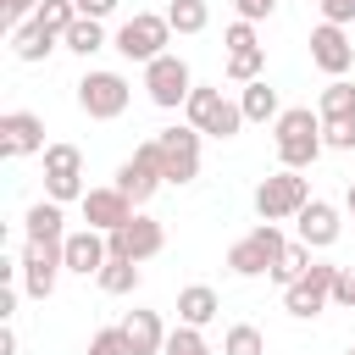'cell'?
<instances>
[{"instance_id":"cell-28","label":"cell","mask_w":355,"mask_h":355,"mask_svg":"<svg viewBox=\"0 0 355 355\" xmlns=\"http://www.w3.org/2000/svg\"><path fill=\"white\" fill-rule=\"evenodd\" d=\"M305 266H311V244H305V239H294V244H288V250H283V255H277V266H272V272H266V277H272V283H283V288H288V283H294V277H300V272H305Z\"/></svg>"},{"instance_id":"cell-39","label":"cell","mask_w":355,"mask_h":355,"mask_svg":"<svg viewBox=\"0 0 355 355\" xmlns=\"http://www.w3.org/2000/svg\"><path fill=\"white\" fill-rule=\"evenodd\" d=\"M0 6H6V17H11V28H17V22H28V17H33V11L44 6V0H0Z\"/></svg>"},{"instance_id":"cell-19","label":"cell","mask_w":355,"mask_h":355,"mask_svg":"<svg viewBox=\"0 0 355 355\" xmlns=\"http://www.w3.org/2000/svg\"><path fill=\"white\" fill-rule=\"evenodd\" d=\"M116 327H122V338H128L133 355H161V349H166V327H161L155 311H128Z\"/></svg>"},{"instance_id":"cell-31","label":"cell","mask_w":355,"mask_h":355,"mask_svg":"<svg viewBox=\"0 0 355 355\" xmlns=\"http://www.w3.org/2000/svg\"><path fill=\"white\" fill-rule=\"evenodd\" d=\"M161 355H211V344H205V333H200V327L178 322V327L166 333V349H161Z\"/></svg>"},{"instance_id":"cell-25","label":"cell","mask_w":355,"mask_h":355,"mask_svg":"<svg viewBox=\"0 0 355 355\" xmlns=\"http://www.w3.org/2000/svg\"><path fill=\"white\" fill-rule=\"evenodd\" d=\"M100 288H105V294H133V288H139V261L111 255V261L100 266Z\"/></svg>"},{"instance_id":"cell-29","label":"cell","mask_w":355,"mask_h":355,"mask_svg":"<svg viewBox=\"0 0 355 355\" xmlns=\"http://www.w3.org/2000/svg\"><path fill=\"white\" fill-rule=\"evenodd\" d=\"M261 67H266V50H261V44H255V50H227V78H233V83H255Z\"/></svg>"},{"instance_id":"cell-23","label":"cell","mask_w":355,"mask_h":355,"mask_svg":"<svg viewBox=\"0 0 355 355\" xmlns=\"http://www.w3.org/2000/svg\"><path fill=\"white\" fill-rule=\"evenodd\" d=\"M22 222H28V239H50V244L67 239V227H61V222H67V216H61V200H50V194H44Z\"/></svg>"},{"instance_id":"cell-5","label":"cell","mask_w":355,"mask_h":355,"mask_svg":"<svg viewBox=\"0 0 355 355\" xmlns=\"http://www.w3.org/2000/svg\"><path fill=\"white\" fill-rule=\"evenodd\" d=\"M166 39H172V22H166V11L155 17V11H133L122 28H116V50L128 55V61H139V67H150L155 55H166Z\"/></svg>"},{"instance_id":"cell-7","label":"cell","mask_w":355,"mask_h":355,"mask_svg":"<svg viewBox=\"0 0 355 355\" xmlns=\"http://www.w3.org/2000/svg\"><path fill=\"white\" fill-rule=\"evenodd\" d=\"M333 277H338V266L311 261V266L283 288V311H288V316H300V322H311L322 305H333Z\"/></svg>"},{"instance_id":"cell-22","label":"cell","mask_w":355,"mask_h":355,"mask_svg":"<svg viewBox=\"0 0 355 355\" xmlns=\"http://www.w3.org/2000/svg\"><path fill=\"white\" fill-rule=\"evenodd\" d=\"M239 111H244V122H277V116H283V111H277V89H272L266 78L244 83V94H239Z\"/></svg>"},{"instance_id":"cell-34","label":"cell","mask_w":355,"mask_h":355,"mask_svg":"<svg viewBox=\"0 0 355 355\" xmlns=\"http://www.w3.org/2000/svg\"><path fill=\"white\" fill-rule=\"evenodd\" d=\"M83 355H133V349H128L122 327H100V333L89 338V349H83Z\"/></svg>"},{"instance_id":"cell-44","label":"cell","mask_w":355,"mask_h":355,"mask_svg":"<svg viewBox=\"0 0 355 355\" xmlns=\"http://www.w3.org/2000/svg\"><path fill=\"white\" fill-rule=\"evenodd\" d=\"M305 6H311V0H305Z\"/></svg>"},{"instance_id":"cell-6","label":"cell","mask_w":355,"mask_h":355,"mask_svg":"<svg viewBox=\"0 0 355 355\" xmlns=\"http://www.w3.org/2000/svg\"><path fill=\"white\" fill-rule=\"evenodd\" d=\"M311 200V183L294 172V166H283V172H272V178H261L255 183V211H261V222H283V216H300V205Z\"/></svg>"},{"instance_id":"cell-30","label":"cell","mask_w":355,"mask_h":355,"mask_svg":"<svg viewBox=\"0 0 355 355\" xmlns=\"http://www.w3.org/2000/svg\"><path fill=\"white\" fill-rule=\"evenodd\" d=\"M222 355H266V338H261V327H250V322L227 327V338H222Z\"/></svg>"},{"instance_id":"cell-45","label":"cell","mask_w":355,"mask_h":355,"mask_svg":"<svg viewBox=\"0 0 355 355\" xmlns=\"http://www.w3.org/2000/svg\"><path fill=\"white\" fill-rule=\"evenodd\" d=\"M349 355H355V349H349Z\"/></svg>"},{"instance_id":"cell-12","label":"cell","mask_w":355,"mask_h":355,"mask_svg":"<svg viewBox=\"0 0 355 355\" xmlns=\"http://www.w3.org/2000/svg\"><path fill=\"white\" fill-rule=\"evenodd\" d=\"M61 266H67V261H61V244L28 239V244H22V294H28V300H50Z\"/></svg>"},{"instance_id":"cell-15","label":"cell","mask_w":355,"mask_h":355,"mask_svg":"<svg viewBox=\"0 0 355 355\" xmlns=\"http://www.w3.org/2000/svg\"><path fill=\"white\" fill-rule=\"evenodd\" d=\"M61 261H67V272H78V277H100V266L111 261V239H105L100 227H78V233L61 239Z\"/></svg>"},{"instance_id":"cell-1","label":"cell","mask_w":355,"mask_h":355,"mask_svg":"<svg viewBox=\"0 0 355 355\" xmlns=\"http://www.w3.org/2000/svg\"><path fill=\"white\" fill-rule=\"evenodd\" d=\"M272 133H277V161L294 166V172L311 166V161L327 150V144H322V111H311V105H288Z\"/></svg>"},{"instance_id":"cell-42","label":"cell","mask_w":355,"mask_h":355,"mask_svg":"<svg viewBox=\"0 0 355 355\" xmlns=\"http://www.w3.org/2000/svg\"><path fill=\"white\" fill-rule=\"evenodd\" d=\"M0 355H17V333H11V322H0Z\"/></svg>"},{"instance_id":"cell-38","label":"cell","mask_w":355,"mask_h":355,"mask_svg":"<svg viewBox=\"0 0 355 355\" xmlns=\"http://www.w3.org/2000/svg\"><path fill=\"white\" fill-rule=\"evenodd\" d=\"M233 6H239V17H244V22H261V17H272V11H277V0H233Z\"/></svg>"},{"instance_id":"cell-35","label":"cell","mask_w":355,"mask_h":355,"mask_svg":"<svg viewBox=\"0 0 355 355\" xmlns=\"http://www.w3.org/2000/svg\"><path fill=\"white\" fill-rule=\"evenodd\" d=\"M222 44H227V50H255V44H261V39H255V22H244V17H239V22H227Z\"/></svg>"},{"instance_id":"cell-3","label":"cell","mask_w":355,"mask_h":355,"mask_svg":"<svg viewBox=\"0 0 355 355\" xmlns=\"http://www.w3.org/2000/svg\"><path fill=\"white\" fill-rule=\"evenodd\" d=\"M183 116H189L200 133H211V139H233V133L244 128V111H239L222 89H211V83H194V89H189Z\"/></svg>"},{"instance_id":"cell-2","label":"cell","mask_w":355,"mask_h":355,"mask_svg":"<svg viewBox=\"0 0 355 355\" xmlns=\"http://www.w3.org/2000/svg\"><path fill=\"white\" fill-rule=\"evenodd\" d=\"M128 100H133V83H128L122 72H111V67H100V72H83V78H78V111H83V116H94V122L122 116V111H128Z\"/></svg>"},{"instance_id":"cell-14","label":"cell","mask_w":355,"mask_h":355,"mask_svg":"<svg viewBox=\"0 0 355 355\" xmlns=\"http://www.w3.org/2000/svg\"><path fill=\"white\" fill-rule=\"evenodd\" d=\"M0 155H6V161L44 155V116H33V111H6V116H0Z\"/></svg>"},{"instance_id":"cell-41","label":"cell","mask_w":355,"mask_h":355,"mask_svg":"<svg viewBox=\"0 0 355 355\" xmlns=\"http://www.w3.org/2000/svg\"><path fill=\"white\" fill-rule=\"evenodd\" d=\"M11 316H17V288L0 283V322H11Z\"/></svg>"},{"instance_id":"cell-43","label":"cell","mask_w":355,"mask_h":355,"mask_svg":"<svg viewBox=\"0 0 355 355\" xmlns=\"http://www.w3.org/2000/svg\"><path fill=\"white\" fill-rule=\"evenodd\" d=\"M344 211H349V216H355V183H349V189H344Z\"/></svg>"},{"instance_id":"cell-32","label":"cell","mask_w":355,"mask_h":355,"mask_svg":"<svg viewBox=\"0 0 355 355\" xmlns=\"http://www.w3.org/2000/svg\"><path fill=\"white\" fill-rule=\"evenodd\" d=\"M33 17H39V22H44V28L55 33V39H67V28L78 22V6H72V0H44V6L33 11Z\"/></svg>"},{"instance_id":"cell-37","label":"cell","mask_w":355,"mask_h":355,"mask_svg":"<svg viewBox=\"0 0 355 355\" xmlns=\"http://www.w3.org/2000/svg\"><path fill=\"white\" fill-rule=\"evenodd\" d=\"M316 6H322V22H338V28L355 22V0H316Z\"/></svg>"},{"instance_id":"cell-26","label":"cell","mask_w":355,"mask_h":355,"mask_svg":"<svg viewBox=\"0 0 355 355\" xmlns=\"http://www.w3.org/2000/svg\"><path fill=\"white\" fill-rule=\"evenodd\" d=\"M166 22H172V33H200L211 22V6L205 0H172L166 6Z\"/></svg>"},{"instance_id":"cell-24","label":"cell","mask_w":355,"mask_h":355,"mask_svg":"<svg viewBox=\"0 0 355 355\" xmlns=\"http://www.w3.org/2000/svg\"><path fill=\"white\" fill-rule=\"evenodd\" d=\"M72 55H94V50H105L111 39H105V28H100V17H78L72 28H67V39H61Z\"/></svg>"},{"instance_id":"cell-9","label":"cell","mask_w":355,"mask_h":355,"mask_svg":"<svg viewBox=\"0 0 355 355\" xmlns=\"http://www.w3.org/2000/svg\"><path fill=\"white\" fill-rule=\"evenodd\" d=\"M44 194L50 200H83V150L78 144H44Z\"/></svg>"},{"instance_id":"cell-20","label":"cell","mask_w":355,"mask_h":355,"mask_svg":"<svg viewBox=\"0 0 355 355\" xmlns=\"http://www.w3.org/2000/svg\"><path fill=\"white\" fill-rule=\"evenodd\" d=\"M55 44H61V39H55L39 17H28V22H17V28H11V55H17V61H44Z\"/></svg>"},{"instance_id":"cell-8","label":"cell","mask_w":355,"mask_h":355,"mask_svg":"<svg viewBox=\"0 0 355 355\" xmlns=\"http://www.w3.org/2000/svg\"><path fill=\"white\" fill-rule=\"evenodd\" d=\"M155 144H161V172H166V183H194V178H200V128H194V122L161 128Z\"/></svg>"},{"instance_id":"cell-40","label":"cell","mask_w":355,"mask_h":355,"mask_svg":"<svg viewBox=\"0 0 355 355\" xmlns=\"http://www.w3.org/2000/svg\"><path fill=\"white\" fill-rule=\"evenodd\" d=\"M72 6H78V17H100V22L116 11V0H72Z\"/></svg>"},{"instance_id":"cell-11","label":"cell","mask_w":355,"mask_h":355,"mask_svg":"<svg viewBox=\"0 0 355 355\" xmlns=\"http://www.w3.org/2000/svg\"><path fill=\"white\" fill-rule=\"evenodd\" d=\"M144 89H150V100L161 105V111H178L183 100H189V89H194V78H189V61L183 55H155L150 67H144Z\"/></svg>"},{"instance_id":"cell-21","label":"cell","mask_w":355,"mask_h":355,"mask_svg":"<svg viewBox=\"0 0 355 355\" xmlns=\"http://www.w3.org/2000/svg\"><path fill=\"white\" fill-rule=\"evenodd\" d=\"M216 311H222V300H216V288H205V283H189V288L178 294V322H189V327L216 322Z\"/></svg>"},{"instance_id":"cell-17","label":"cell","mask_w":355,"mask_h":355,"mask_svg":"<svg viewBox=\"0 0 355 355\" xmlns=\"http://www.w3.org/2000/svg\"><path fill=\"white\" fill-rule=\"evenodd\" d=\"M78 205H83V222H89V227H100V233L122 227V222H128V216L139 211V205H133V200H128V194H122L116 183H111V189H89V194H83Z\"/></svg>"},{"instance_id":"cell-16","label":"cell","mask_w":355,"mask_h":355,"mask_svg":"<svg viewBox=\"0 0 355 355\" xmlns=\"http://www.w3.org/2000/svg\"><path fill=\"white\" fill-rule=\"evenodd\" d=\"M311 61H316L327 78H344V72L355 67V44H349V33H344L338 22L311 28Z\"/></svg>"},{"instance_id":"cell-27","label":"cell","mask_w":355,"mask_h":355,"mask_svg":"<svg viewBox=\"0 0 355 355\" xmlns=\"http://www.w3.org/2000/svg\"><path fill=\"white\" fill-rule=\"evenodd\" d=\"M316 111H322V122H333V116H355V83H344V78H333V83L322 89V100H316Z\"/></svg>"},{"instance_id":"cell-4","label":"cell","mask_w":355,"mask_h":355,"mask_svg":"<svg viewBox=\"0 0 355 355\" xmlns=\"http://www.w3.org/2000/svg\"><path fill=\"white\" fill-rule=\"evenodd\" d=\"M283 250H288L283 227H277V222H261V227H250V233L227 250V272H233V277H261V272L277 266Z\"/></svg>"},{"instance_id":"cell-13","label":"cell","mask_w":355,"mask_h":355,"mask_svg":"<svg viewBox=\"0 0 355 355\" xmlns=\"http://www.w3.org/2000/svg\"><path fill=\"white\" fill-rule=\"evenodd\" d=\"M111 239V255H122V261H150V255H161V244H166V227L155 222V216H128L122 227H111L105 233Z\"/></svg>"},{"instance_id":"cell-10","label":"cell","mask_w":355,"mask_h":355,"mask_svg":"<svg viewBox=\"0 0 355 355\" xmlns=\"http://www.w3.org/2000/svg\"><path fill=\"white\" fill-rule=\"evenodd\" d=\"M161 183H166V172H161V144H155V139H144V144L116 166V189H122L133 205H144Z\"/></svg>"},{"instance_id":"cell-18","label":"cell","mask_w":355,"mask_h":355,"mask_svg":"<svg viewBox=\"0 0 355 355\" xmlns=\"http://www.w3.org/2000/svg\"><path fill=\"white\" fill-rule=\"evenodd\" d=\"M294 222H300V239H305L311 250H327V244H338V233H344L338 205H327V200H305Z\"/></svg>"},{"instance_id":"cell-36","label":"cell","mask_w":355,"mask_h":355,"mask_svg":"<svg viewBox=\"0 0 355 355\" xmlns=\"http://www.w3.org/2000/svg\"><path fill=\"white\" fill-rule=\"evenodd\" d=\"M333 305H349L355 311V272L349 266H338V277H333Z\"/></svg>"},{"instance_id":"cell-33","label":"cell","mask_w":355,"mask_h":355,"mask_svg":"<svg viewBox=\"0 0 355 355\" xmlns=\"http://www.w3.org/2000/svg\"><path fill=\"white\" fill-rule=\"evenodd\" d=\"M322 144H327V150H355V116L322 122Z\"/></svg>"}]
</instances>
